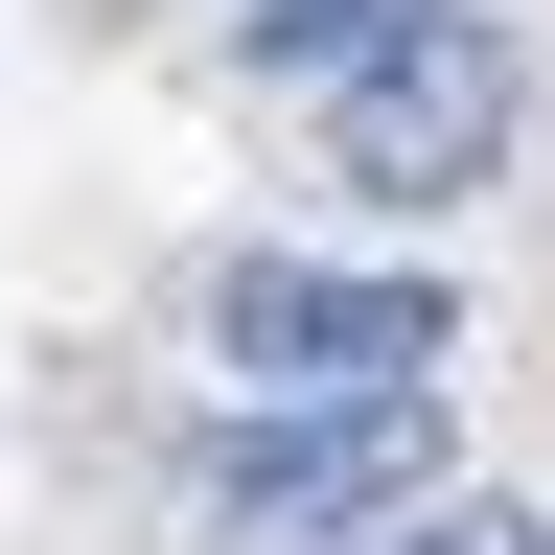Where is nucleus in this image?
I'll list each match as a JSON object with an SVG mask.
<instances>
[{
	"instance_id": "1",
	"label": "nucleus",
	"mask_w": 555,
	"mask_h": 555,
	"mask_svg": "<svg viewBox=\"0 0 555 555\" xmlns=\"http://www.w3.org/2000/svg\"><path fill=\"white\" fill-rule=\"evenodd\" d=\"M509 116H532V47L486 24V0H440V24H393V47L324 93V185L371 208V232H440V208L509 185Z\"/></svg>"
},
{
	"instance_id": "2",
	"label": "nucleus",
	"mask_w": 555,
	"mask_h": 555,
	"mask_svg": "<svg viewBox=\"0 0 555 555\" xmlns=\"http://www.w3.org/2000/svg\"><path fill=\"white\" fill-rule=\"evenodd\" d=\"M440 509V393H255L208 440V532L232 555H393Z\"/></svg>"
},
{
	"instance_id": "3",
	"label": "nucleus",
	"mask_w": 555,
	"mask_h": 555,
	"mask_svg": "<svg viewBox=\"0 0 555 555\" xmlns=\"http://www.w3.org/2000/svg\"><path fill=\"white\" fill-rule=\"evenodd\" d=\"M185 324L232 393H440V347H463V301L393 255H208Z\"/></svg>"
},
{
	"instance_id": "4",
	"label": "nucleus",
	"mask_w": 555,
	"mask_h": 555,
	"mask_svg": "<svg viewBox=\"0 0 555 555\" xmlns=\"http://www.w3.org/2000/svg\"><path fill=\"white\" fill-rule=\"evenodd\" d=\"M393 24H440V0H232V69H301V93H347Z\"/></svg>"
},
{
	"instance_id": "5",
	"label": "nucleus",
	"mask_w": 555,
	"mask_h": 555,
	"mask_svg": "<svg viewBox=\"0 0 555 555\" xmlns=\"http://www.w3.org/2000/svg\"><path fill=\"white\" fill-rule=\"evenodd\" d=\"M393 555H555V509H509V486H440V509H416Z\"/></svg>"
}]
</instances>
